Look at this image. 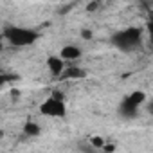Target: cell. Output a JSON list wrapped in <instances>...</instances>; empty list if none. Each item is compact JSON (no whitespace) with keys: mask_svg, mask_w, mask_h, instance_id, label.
<instances>
[{"mask_svg":"<svg viewBox=\"0 0 153 153\" xmlns=\"http://www.w3.org/2000/svg\"><path fill=\"white\" fill-rule=\"evenodd\" d=\"M112 43H114V47H117L123 52L137 51L142 45V29H139V27L121 29L112 36Z\"/></svg>","mask_w":153,"mask_h":153,"instance_id":"obj_1","label":"cell"},{"mask_svg":"<svg viewBox=\"0 0 153 153\" xmlns=\"http://www.w3.org/2000/svg\"><path fill=\"white\" fill-rule=\"evenodd\" d=\"M38 33L34 29H27V27H6L4 29V38L13 45V47H29L38 40Z\"/></svg>","mask_w":153,"mask_h":153,"instance_id":"obj_2","label":"cell"},{"mask_svg":"<svg viewBox=\"0 0 153 153\" xmlns=\"http://www.w3.org/2000/svg\"><path fill=\"white\" fill-rule=\"evenodd\" d=\"M144 101H146V94H144L142 90H133L131 94H128V96L121 101L119 114H121L123 117L133 119V117H137L139 108L144 105Z\"/></svg>","mask_w":153,"mask_h":153,"instance_id":"obj_3","label":"cell"},{"mask_svg":"<svg viewBox=\"0 0 153 153\" xmlns=\"http://www.w3.org/2000/svg\"><path fill=\"white\" fill-rule=\"evenodd\" d=\"M40 114L45 115V117H58V119H63L67 115V105H65V99H59V97H47L42 105H40Z\"/></svg>","mask_w":153,"mask_h":153,"instance_id":"obj_4","label":"cell"},{"mask_svg":"<svg viewBox=\"0 0 153 153\" xmlns=\"http://www.w3.org/2000/svg\"><path fill=\"white\" fill-rule=\"evenodd\" d=\"M79 56H81V49L76 47V45H72V43L63 45L61 51H59V58L63 61H74V59H78Z\"/></svg>","mask_w":153,"mask_h":153,"instance_id":"obj_5","label":"cell"},{"mask_svg":"<svg viewBox=\"0 0 153 153\" xmlns=\"http://www.w3.org/2000/svg\"><path fill=\"white\" fill-rule=\"evenodd\" d=\"M47 68L54 74V76H59L63 74V70H65V61L59 58V56H49L47 58Z\"/></svg>","mask_w":153,"mask_h":153,"instance_id":"obj_6","label":"cell"},{"mask_svg":"<svg viewBox=\"0 0 153 153\" xmlns=\"http://www.w3.org/2000/svg\"><path fill=\"white\" fill-rule=\"evenodd\" d=\"M85 76H87V72L83 68H79V67H68V68L63 70V74L59 76V78L61 79H81V78H85Z\"/></svg>","mask_w":153,"mask_h":153,"instance_id":"obj_7","label":"cell"},{"mask_svg":"<svg viewBox=\"0 0 153 153\" xmlns=\"http://www.w3.org/2000/svg\"><path fill=\"white\" fill-rule=\"evenodd\" d=\"M40 126L36 124V123H33V121H27L25 124H24V133L25 135H29V137H36V135H40Z\"/></svg>","mask_w":153,"mask_h":153,"instance_id":"obj_8","label":"cell"},{"mask_svg":"<svg viewBox=\"0 0 153 153\" xmlns=\"http://www.w3.org/2000/svg\"><path fill=\"white\" fill-rule=\"evenodd\" d=\"M90 142H92L96 148H105V140H103V137H92Z\"/></svg>","mask_w":153,"mask_h":153,"instance_id":"obj_9","label":"cell"},{"mask_svg":"<svg viewBox=\"0 0 153 153\" xmlns=\"http://www.w3.org/2000/svg\"><path fill=\"white\" fill-rule=\"evenodd\" d=\"M103 149H105L106 153H112V151L115 149V144H112V146H106V144H105V148H103Z\"/></svg>","mask_w":153,"mask_h":153,"instance_id":"obj_10","label":"cell"},{"mask_svg":"<svg viewBox=\"0 0 153 153\" xmlns=\"http://www.w3.org/2000/svg\"><path fill=\"white\" fill-rule=\"evenodd\" d=\"M81 36H83V38H92V33H90V31H83Z\"/></svg>","mask_w":153,"mask_h":153,"instance_id":"obj_11","label":"cell"},{"mask_svg":"<svg viewBox=\"0 0 153 153\" xmlns=\"http://www.w3.org/2000/svg\"><path fill=\"white\" fill-rule=\"evenodd\" d=\"M149 110H151V112H153V103H151V105H149Z\"/></svg>","mask_w":153,"mask_h":153,"instance_id":"obj_12","label":"cell"},{"mask_svg":"<svg viewBox=\"0 0 153 153\" xmlns=\"http://www.w3.org/2000/svg\"><path fill=\"white\" fill-rule=\"evenodd\" d=\"M151 115H153V112H151Z\"/></svg>","mask_w":153,"mask_h":153,"instance_id":"obj_13","label":"cell"}]
</instances>
